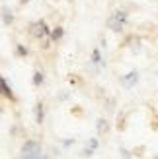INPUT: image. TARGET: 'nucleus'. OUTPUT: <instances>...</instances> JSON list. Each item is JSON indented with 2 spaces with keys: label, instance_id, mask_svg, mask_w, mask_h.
<instances>
[{
  "label": "nucleus",
  "instance_id": "0eeeda50",
  "mask_svg": "<svg viewBox=\"0 0 158 159\" xmlns=\"http://www.w3.org/2000/svg\"><path fill=\"white\" fill-rule=\"evenodd\" d=\"M35 122H37V124L43 122V105H41V103L35 107Z\"/></svg>",
  "mask_w": 158,
  "mask_h": 159
},
{
  "label": "nucleus",
  "instance_id": "7ed1b4c3",
  "mask_svg": "<svg viewBox=\"0 0 158 159\" xmlns=\"http://www.w3.org/2000/svg\"><path fill=\"white\" fill-rule=\"evenodd\" d=\"M137 82H139V72H137V70H133V72H129L127 76L121 78V84H123L125 87H133Z\"/></svg>",
  "mask_w": 158,
  "mask_h": 159
},
{
  "label": "nucleus",
  "instance_id": "20e7f679",
  "mask_svg": "<svg viewBox=\"0 0 158 159\" xmlns=\"http://www.w3.org/2000/svg\"><path fill=\"white\" fill-rule=\"evenodd\" d=\"M22 152H23V155H31V153H39L41 148H39L37 142H26L23 148H22Z\"/></svg>",
  "mask_w": 158,
  "mask_h": 159
},
{
  "label": "nucleus",
  "instance_id": "f03ea898",
  "mask_svg": "<svg viewBox=\"0 0 158 159\" xmlns=\"http://www.w3.org/2000/svg\"><path fill=\"white\" fill-rule=\"evenodd\" d=\"M31 33H33L35 37H47L49 35V29H47V23L41 20V21H37L33 23V29H31Z\"/></svg>",
  "mask_w": 158,
  "mask_h": 159
},
{
  "label": "nucleus",
  "instance_id": "2eb2a0df",
  "mask_svg": "<svg viewBox=\"0 0 158 159\" xmlns=\"http://www.w3.org/2000/svg\"><path fill=\"white\" fill-rule=\"evenodd\" d=\"M29 2V0H20V4H27Z\"/></svg>",
  "mask_w": 158,
  "mask_h": 159
},
{
  "label": "nucleus",
  "instance_id": "f257e3e1",
  "mask_svg": "<svg viewBox=\"0 0 158 159\" xmlns=\"http://www.w3.org/2000/svg\"><path fill=\"white\" fill-rule=\"evenodd\" d=\"M125 23H127V14H125L123 10H115L111 16H109V20H107V27L111 31H123Z\"/></svg>",
  "mask_w": 158,
  "mask_h": 159
},
{
  "label": "nucleus",
  "instance_id": "9d476101",
  "mask_svg": "<svg viewBox=\"0 0 158 159\" xmlns=\"http://www.w3.org/2000/svg\"><path fill=\"white\" fill-rule=\"evenodd\" d=\"M33 84L35 85H41L43 84V72H39V70H37V72L33 74Z\"/></svg>",
  "mask_w": 158,
  "mask_h": 159
},
{
  "label": "nucleus",
  "instance_id": "ddd939ff",
  "mask_svg": "<svg viewBox=\"0 0 158 159\" xmlns=\"http://www.w3.org/2000/svg\"><path fill=\"white\" fill-rule=\"evenodd\" d=\"M92 152H94V148H84V149H82V155H84V157H90Z\"/></svg>",
  "mask_w": 158,
  "mask_h": 159
},
{
  "label": "nucleus",
  "instance_id": "6e6552de",
  "mask_svg": "<svg viewBox=\"0 0 158 159\" xmlns=\"http://www.w3.org/2000/svg\"><path fill=\"white\" fill-rule=\"evenodd\" d=\"M0 87H2V93L6 95V97H12V91H10V87H8V84H6V78H0Z\"/></svg>",
  "mask_w": 158,
  "mask_h": 159
},
{
  "label": "nucleus",
  "instance_id": "423d86ee",
  "mask_svg": "<svg viewBox=\"0 0 158 159\" xmlns=\"http://www.w3.org/2000/svg\"><path fill=\"white\" fill-rule=\"evenodd\" d=\"M62 35H65V29H62V27H55L51 31V39H53V41H59Z\"/></svg>",
  "mask_w": 158,
  "mask_h": 159
},
{
  "label": "nucleus",
  "instance_id": "1a4fd4ad",
  "mask_svg": "<svg viewBox=\"0 0 158 159\" xmlns=\"http://www.w3.org/2000/svg\"><path fill=\"white\" fill-rule=\"evenodd\" d=\"M92 62H94V64H101V57H100V51L98 49L92 51Z\"/></svg>",
  "mask_w": 158,
  "mask_h": 159
},
{
  "label": "nucleus",
  "instance_id": "f8f14e48",
  "mask_svg": "<svg viewBox=\"0 0 158 159\" xmlns=\"http://www.w3.org/2000/svg\"><path fill=\"white\" fill-rule=\"evenodd\" d=\"M16 54H20V57H26V54H27V49H23L22 45H18V47H16Z\"/></svg>",
  "mask_w": 158,
  "mask_h": 159
},
{
  "label": "nucleus",
  "instance_id": "39448f33",
  "mask_svg": "<svg viewBox=\"0 0 158 159\" xmlns=\"http://www.w3.org/2000/svg\"><path fill=\"white\" fill-rule=\"evenodd\" d=\"M2 21H4V25H10V23L14 21V16H12V10H8L6 6L2 8Z\"/></svg>",
  "mask_w": 158,
  "mask_h": 159
},
{
  "label": "nucleus",
  "instance_id": "4468645a",
  "mask_svg": "<svg viewBox=\"0 0 158 159\" xmlns=\"http://www.w3.org/2000/svg\"><path fill=\"white\" fill-rule=\"evenodd\" d=\"M90 148H98V140H90Z\"/></svg>",
  "mask_w": 158,
  "mask_h": 159
},
{
  "label": "nucleus",
  "instance_id": "9b49d317",
  "mask_svg": "<svg viewBox=\"0 0 158 159\" xmlns=\"http://www.w3.org/2000/svg\"><path fill=\"white\" fill-rule=\"evenodd\" d=\"M106 130H107V124H106L104 118H100L98 120V132H106Z\"/></svg>",
  "mask_w": 158,
  "mask_h": 159
}]
</instances>
